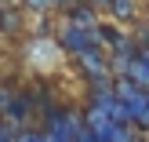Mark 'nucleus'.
<instances>
[{
	"mask_svg": "<svg viewBox=\"0 0 149 142\" xmlns=\"http://www.w3.org/2000/svg\"><path fill=\"white\" fill-rule=\"evenodd\" d=\"M116 95H120V106L127 109L131 120L142 124V128H149V95H146V87L124 80V84H116Z\"/></svg>",
	"mask_w": 149,
	"mask_h": 142,
	"instance_id": "f257e3e1",
	"label": "nucleus"
},
{
	"mask_svg": "<svg viewBox=\"0 0 149 142\" xmlns=\"http://www.w3.org/2000/svg\"><path fill=\"white\" fill-rule=\"evenodd\" d=\"M65 48L77 51V55H84V51H95V33L91 29H77L73 26L69 33H65Z\"/></svg>",
	"mask_w": 149,
	"mask_h": 142,
	"instance_id": "f03ea898",
	"label": "nucleus"
},
{
	"mask_svg": "<svg viewBox=\"0 0 149 142\" xmlns=\"http://www.w3.org/2000/svg\"><path fill=\"white\" fill-rule=\"evenodd\" d=\"M80 58V66H84L91 77H106V58L98 55V51H84V55H77Z\"/></svg>",
	"mask_w": 149,
	"mask_h": 142,
	"instance_id": "7ed1b4c3",
	"label": "nucleus"
},
{
	"mask_svg": "<svg viewBox=\"0 0 149 142\" xmlns=\"http://www.w3.org/2000/svg\"><path fill=\"white\" fill-rule=\"evenodd\" d=\"M15 139H18V135H15L11 128H4V124H0V142H15Z\"/></svg>",
	"mask_w": 149,
	"mask_h": 142,
	"instance_id": "20e7f679",
	"label": "nucleus"
},
{
	"mask_svg": "<svg viewBox=\"0 0 149 142\" xmlns=\"http://www.w3.org/2000/svg\"><path fill=\"white\" fill-rule=\"evenodd\" d=\"M44 4H51V0H29V7H44Z\"/></svg>",
	"mask_w": 149,
	"mask_h": 142,
	"instance_id": "39448f33",
	"label": "nucleus"
},
{
	"mask_svg": "<svg viewBox=\"0 0 149 142\" xmlns=\"http://www.w3.org/2000/svg\"><path fill=\"white\" fill-rule=\"evenodd\" d=\"M91 4H109V0H91Z\"/></svg>",
	"mask_w": 149,
	"mask_h": 142,
	"instance_id": "423d86ee",
	"label": "nucleus"
}]
</instances>
